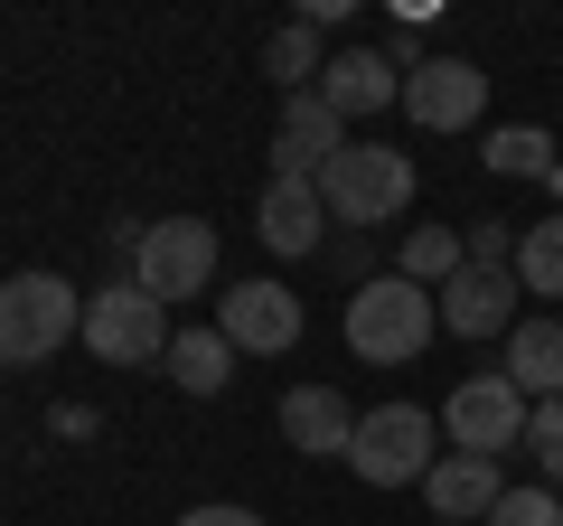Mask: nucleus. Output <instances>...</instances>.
<instances>
[{
    "label": "nucleus",
    "instance_id": "1",
    "mask_svg": "<svg viewBox=\"0 0 563 526\" xmlns=\"http://www.w3.org/2000/svg\"><path fill=\"white\" fill-rule=\"evenodd\" d=\"M85 339V292L66 273H10L0 283V366H38Z\"/></svg>",
    "mask_w": 563,
    "mask_h": 526
},
{
    "label": "nucleus",
    "instance_id": "2",
    "mask_svg": "<svg viewBox=\"0 0 563 526\" xmlns=\"http://www.w3.org/2000/svg\"><path fill=\"white\" fill-rule=\"evenodd\" d=\"M432 329H442V310H432L422 283H404V273H366L357 302H347V348H357L366 366H404Z\"/></svg>",
    "mask_w": 563,
    "mask_h": 526
},
{
    "label": "nucleus",
    "instance_id": "3",
    "mask_svg": "<svg viewBox=\"0 0 563 526\" xmlns=\"http://www.w3.org/2000/svg\"><path fill=\"white\" fill-rule=\"evenodd\" d=\"M320 207L339 226H395L404 207H413V161L385 142H347L339 161L320 169Z\"/></svg>",
    "mask_w": 563,
    "mask_h": 526
},
{
    "label": "nucleus",
    "instance_id": "4",
    "mask_svg": "<svg viewBox=\"0 0 563 526\" xmlns=\"http://www.w3.org/2000/svg\"><path fill=\"white\" fill-rule=\"evenodd\" d=\"M432 414L422 405H376V414H357V442H347V470H357L366 489H413V480H432Z\"/></svg>",
    "mask_w": 563,
    "mask_h": 526
},
{
    "label": "nucleus",
    "instance_id": "5",
    "mask_svg": "<svg viewBox=\"0 0 563 526\" xmlns=\"http://www.w3.org/2000/svg\"><path fill=\"white\" fill-rule=\"evenodd\" d=\"M132 283L151 292V302H198V292L217 283V226H207V217L151 226V235H141V254H132Z\"/></svg>",
    "mask_w": 563,
    "mask_h": 526
},
{
    "label": "nucleus",
    "instance_id": "6",
    "mask_svg": "<svg viewBox=\"0 0 563 526\" xmlns=\"http://www.w3.org/2000/svg\"><path fill=\"white\" fill-rule=\"evenodd\" d=\"M169 339H179V329L161 320V302L141 283H113V292L85 302V348H95L103 366H151V358H169Z\"/></svg>",
    "mask_w": 563,
    "mask_h": 526
},
{
    "label": "nucleus",
    "instance_id": "7",
    "mask_svg": "<svg viewBox=\"0 0 563 526\" xmlns=\"http://www.w3.org/2000/svg\"><path fill=\"white\" fill-rule=\"evenodd\" d=\"M217 339L235 358H282V348H301V292L291 283H235L217 302Z\"/></svg>",
    "mask_w": 563,
    "mask_h": 526
},
{
    "label": "nucleus",
    "instance_id": "8",
    "mask_svg": "<svg viewBox=\"0 0 563 526\" xmlns=\"http://www.w3.org/2000/svg\"><path fill=\"white\" fill-rule=\"evenodd\" d=\"M442 432H451V451H517V432H526V395L507 376H461L451 385V405H442Z\"/></svg>",
    "mask_w": 563,
    "mask_h": 526
},
{
    "label": "nucleus",
    "instance_id": "9",
    "mask_svg": "<svg viewBox=\"0 0 563 526\" xmlns=\"http://www.w3.org/2000/svg\"><path fill=\"white\" fill-rule=\"evenodd\" d=\"M526 292H517V273H498V263H461L442 292H432V310H442V329L451 339H507V329L526 320Z\"/></svg>",
    "mask_w": 563,
    "mask_h": 526
},
{
    "label": "nucleus",
    "instance_id": "10",
    "mask_svg": "<svg viewBox=\"0 0 563 526\" xmlns=\"http://www.w3.org/2000/svg\"><path fill=\"white\" fill-rule=\"evenodd\" d=\"M347 151V122L329 95H282V132H273V179H310L320 188V169Z\"/></svg>",
    "mask_w": 563,
    "mask_h": 526
},
{
    "label": "nucleus",
    "instance_id": "11",
    "mask_svg": "<svg viewBox=\"0 0 563 526\" xmlns=\"http://www.w3.org/2000/svg\"><path fill=\"white\" fill-rule=\"evenodd\" d=\"M488 103V76L470 57H422L413 76H404V113L422 122V132H470Z\"/></svg>",
    "mask_w": 563,
    "mask_h": 526
},
{
    "label": "nucleus",
    "instance_id": "12",
    "mask_svg": "<svg viewBox=\"0 0 563 526\" xmlns=\"http://www.w3.org/2000/svg\"><path fill=\"white\" fill-rule=\"evenodd\" d=\"M422 498H432V517H442V526H488V507L507 498V480H498L488 451H442L432 480H422Z\"/></svg>",
    "mask_w": 563,
    "mask_h": 526
},
{
    "label": "nucleus",
    "instance_id": "13",
    "mask_svg": "<svg viewBox=\"0 0 563 526\" xmlns=\"http://www.w3.org/2000/svg\"><path fill=\"white\" fill-rule=\"evenodd\" d=\"M282 442L310 451V461H347L357 414L339 405V385H291V395H282Z\"/></svg>",
    "mask_w": 563,
    "mask_h": 526
},
{
    "label": "nucleus",
    "instance_id": "14",
    "mask_svg": "<svg viewBox=\"0 0 563 526\" xmlns=\"http://www.w3.org/2000/svg\"><path fill=\"white\" fill-rule=\"evenodd\" d=\"M320 95L339 103V122H357V113H385V103L404 95V66L385 57V47H339V57H329V76H320Z\"/></svg>",
    "mask_w": 563,
    "mask_h": 526
},
{
    "label": "nucleus",
    "instance_id": "15",
    "mask_svg": "<svg viewBox=\"0 0 563 526\" xmlns=\"http://www.w3.org/2000/svg\"><path fill=\"white\" fill-rule=\"evenodd\" d=\"M320 188L310 179H263V207H254V235L273 254H320Z\"/></svg>",
    "mask_w": 563,
    "mask_h": 526
},
{
    "label": "nucleus",
    "instance_id": "16",
    "mask_svg": "<svg viewBox=\"0 0 563 526\" xmlns=\"http://www.w3.org/2000/svg\"><path fill=\"white\" fill-rule=\"evenodd\" d=\"M507 385H517L526 405H544V395H563V320L544 310V320H517L507 329Z\"/></svg>",
    "mask_w": 563,
    "mask_h": 526
},
{
    "label": "nucleus",
    "instance_id": "17",
    "mask_svg": "<svg viewBox=\"0 0 563 526\" xmlns=\"http://www.w3.org/2000/svg\"><path fill=\"white\" fill-rule=\"evenodd\" d=\"M169 376H179V395H225L235 348H225L217 329H179V339H169Z\"/></svg>",
    "mask_w": 563,
    "mask_h": 526
},
{
    "label": "nucleus",
    "instance_id": "18",
    "mask_svg": "<svg viewBox=\"0 0 563 526\" xmlns=\"http://www.w3.org/2000/svg\"><path fill=\"white\" fill-rule=\"evenodd\" d=\"M517 292H536V302H563V217L517 226Z\"/></svg>",
    "mask_w": 563,
    "mask_h": 526
},
{
    "label": "nucleus",
    "instance_id": "19",
    "mask_svg": "<svg viewBox=\"0 0 563 526\" xmlns=\"http://www.w3.org/2000/svg\"><path fill=\"white\" fill-rule=\"evenodd\" d=\"M461 263H470V244L451 235V226H413V235H404V263H395V273H404V283H422V292H442Z\"/></svg>",
    "mask_w": 563,
    "mask_h": 526
},
{
    "label": "nucleus",
    "instance_id": "20",
    "mask_svg": "<svg viewBox=\"0 0 563 526\" xmlns=\"http://www.w3.org/2000/svg\"><path fill=\"white\" fill-rule=\"evenodd\" d=\"M263 76H273L282 95H310V76H329V66H320V29H301V20L273 29V47H263Z\"/></svg>",
    "mask_w": 563,
    "mask_h": 526
},
{
    "label": "nucleus",
    "instance_id": "21",
    "mask_svg": "<svg viewBox=\"0 0 563 526\" xmlns=\"http://www.w3.org/2000/svg\"><path fill=\"white\" fill-rule=\"evenodd\" d=\"M479 161L507 169V179H544V169H554V142H544L536 122H507V132H488V142H479Z\"/></svg>",
    "mask_w": 563,
    "mask_h": 526
},
{
    "label": "nucleus",
    "instance_id": "22",
    "mask_svg": "<svg viewBox=\"0 0 563 526\" xmlns=\"http://www.w3.org/2000/svg\"><path fill=\"white\" fill-rule=\"evenodd\" d=\"M517 451L544 470V489L563 480V395H544V405H526V432H517Z\"/></svg>",
    "mask_w": 563,
    "mask_h": 526
},
{
    "label": "nucleus",
    "instance_id": "23",
    "mask_svg": "<svg viewBox=\"0 0 563 526\" xmlns=\"http://www.w3.org/2000/svg\"><path fill=\"white\" fill-rule=\"evenodd\" d=\"M488 526H563V507H554V489H507L498 507H488Z\"/></svg>",
    "mask_w": 563,
    "mask_h": 526
},
{
    "label": "nucleus",
    "instance_id": "24",
    "mask_svg": "<svg viewBox=\"0 0 563 526\" xmlns=\"http://www.w3.org/2000/svg\"><path fill=\"white\" fill-rule=\"evenodd\" d=\"M470 263H498V273H517V226H470Z\"/></svg>",
    "mask_w": 563,
    "mask_h": 526
},
{
    "label": "nucleus",
    "instance_id": "25",
    "mask_svg": "<svg viewBox=\"0 0 563 526\" xmlns=\"http://www.w3.org/2000/svg\"><path fill=\"white\" fill-rule=\"evenodd\" d=\"M179 526H263V517H254V507H188Z\"/></svg>",
    "mask_w": 563,
    "mask_h": 526
},
{
    "label": "nucleus",
    "instance_id": "26",
    "mask_svg": "<svg viewBox=\"0 0 563 526\" xmlns=\"http://www.w3.org/2000/svg\"><path fill=\"white\" fill-rule=\"evenodd\" d=\"M432 526H442V517H432Z\"/></svg>",
    "mask_w": 563,
    "mask_h": 526
}]
</instances>
